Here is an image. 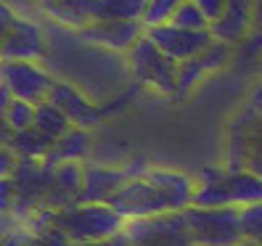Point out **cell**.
<instances>
[{
	"label": "cell",
	"mask_w": 262,
	"mask_h": 246,
	"mask_svg": "<svg viewBox=\"0 0 262 246\" xmlns=\"http://www.w3.org/2000/svg\"><path fill=\"white\" fill-rule=\"evenodd\" d=\"M16 202H19L16 180H0V217H13Z\"/></svg>",
	"instance_id": "d4e9b609"
},
{
	"label": "cell",
	"mask_w": 262,
	"mask_h": 246,
	"mask_svg": "<svg viewBox=\"0 0 262 246\" xmlns=\"http://www.w3.org/2000/svg\"><path fill=\"white\" fill-rule=\"evenodd\" d=\"M193 188L196 183L191 175L151 167L143 177L127 180L112 196L109 207H114L127 222L169 212H186L193 204Z\"/></svg>",
	"instance_id": "6da1fadb"
},
{
	"label": "cell",
	"mask_w": 262,
	"mask_h": 246,
	"mask_svg": "<svg viewBox=\"0 0 262 246\" xmlns=\"http://www.w3.org/2000/svg\"><path fill=\"white\" fill-rule=\"evenodd\" d=\"M77 246H133V241L127 238V233L122 230V233L106 238V241H96V243H77Z\"/></svg>",
	"instance_id": "83f0119b"
},
{
	"label": "cell",
	"mask_w": 262,
	"mask_h": 246,
	"mask_svg": "<svg viewBox=\"0 0 262 246\" xmlns=\"http://www.w3.org/2000/svg\"><path fill=\"white\" fill-rule=\"evenodd\" d=\"M228 193L236 209L262 204V177L249 170H228Z\"/></svg>",
	"instance_id": "e0dca14e"
},
{
	"label": "cell",
	"mask_w": 262,
	"mask_h": 246,
	"mask_svg": "<svg viewBox=\"0 0 262 246\" xmlns=\"http://www.w3.org/2000/svg\"><path fill=\"white\" fill-rule=\"evenodd\" d=\"M16 225H19L16 217H0V238H3L11 228H16Z\"/></svg>",
	"instance_id": "f1b7e54d"
},
{
	"label": "cell",
	"mask_w": 262,
	"mask_h": 246,
	"mask_svg": "<svg viewBox=\"0 0 262 246\" xmlns=\"http://www.w3.org/2000/svg\"><path fill=\"white\" fill-rule=\"evenodd\" d=\"M238 246H262V243H254V241H241Z\"/></svg>",
	"instance_id": "f546056e"
},
{
	"label": "cell",
	"mask_w": 262,
	"mask_h": 246,
	"mask_svg": "<svg viewBox=\"0 0 262 246\" xmlns=\"http://www.w3.org/2000/svg\"><path fill=\"white\" fill-rule=\"evenodd\" d=\"M259 66H262V64H259Z\"/></svg>",
	"instance_id": "4dcf8cb0"
},
{
	"label": "cell",
	"mask_w": 262,
	"mask_h": 246,
	"mask_svg": "<svg viewBox=\"0 0 262 246\" xmlns=\"http://www.w3.org/2000/svg\"><path fill=\"white\" fill-rule=\"evenodd\" d=\"M196 6L202 8V13L209 19V24H217V21L225 16L228 0H196Z\"/></svg>",
	"instance_id": "484cf974"
},
{
	"label": "cell",
	"mask_w": 262,
	"mask_h": 246,
	"mask_svg": "<svg viewBox=\"0 0 262 246\" xmlns=\"http://www.w3.org/2000/svg\"><path fill=\"white\" fill-rule=\"evenodd\" d=\"M167 24H172L178 29H191V32H207V29H212L209 19L202 13V8L196 6V0H186V3H180L175 8V13L169 16Z\"/></svg>",
	"instance_id": "ffe728a7"
},
{
	"label": "cell",
	"mask_w": 262,
	"mask_h": 246,
	"mask_svg": "<svg viewBox=\"0 0 262 246\" xmlns=\"http://www.w3.org/2000/svg\"><path fill=\"white\" fill-rule=\"evenodd\" d=\"M35 130H37L42 138H48L51 143H56L61 135H67V132L72 130V125H69V119H67L64 114H61L51 101H45V103H40V106H37Z\"/></svg>",
	"instance_id": "d6986e66"
},
{
	"label": "cell",
	"mask_w": 262,
	"mask_h": 246,
	"mask_svg": "<svg viewBox=\"0 0 262 246\" xmlns=\"http://www.w3.org/2000/svg\"><path fill=\"white\" fill-rule=\"evenodd\" d=\"M238 222H241V238L262 243V204L241 207L238 209Z\"/></svg>",
	"instance_id": "7402d4cb"
},
{
	"label": "cell",
	"mask_w": 262,
	"mask_h": 246,
	"mask_svg": "<svg viewBox=\"0 0 262 246\" xmlns=\"http://www.w3.org/2000/svg\"><path fill=\"white\" fill-rule=\"evenodd\" d=\"M0 246H72V243L56 228H45L40 233H35V230H29L27 225L19 222L0 238Z\"/></svg>",
	"instance_id": "ac0fdd59"
},
{
	"label": "cell",
	"mask_w": 262,
	"mask_h": 246,
	"mask_svg": "<svg viewBox=\"0 0 262 246\" xmlns=\"http://www.w3.org/2000/svg\"><path fill=\"white\" fill-rule=\"evenodd\" d=\"M146 37L157 45L164 56L178 61V64H183V61H188L199 53H204L214 42L212 29H207V32H191V29H178L172 24L151 27V29H146Z\"/></svg>",
	"instance_id": "9c48e42d"
},
{
	"label": "cell",
	"mask_w": 262,
	"mask_h": 246,
	"mask_svg": "<svg viewBox=\"0 0 262 246\" xmlns=\"http://www.w3.org/2000/svg\"><path fill=\"white\" fill-rule=\"evenodd\" d=\"M125 233L133 246H196L183 212L130 220L125 225Z\"/></svg>",
	"instance_id": "52a82bcc"
},
{
	"label": "cell",
	"mask_w": 262,
	"mask_h": 246,
	"mask_svg": "<svg viewBox=\"0 0 262 246\" xmlns=\"http://www.w3.org/2000/svg\"><path fill=\"white\" fill-rule=\"evenodd\" d=\"M225 170H249L262 177V85L230 125Z\"/></svg>",
	"instance_id": "3957f363"
},
{
	"label": "cell",
	"mask_w": 262,
	"mask_h": 246,
	"mask_svg": "<svg viewBox=\"0 0 262 246\" xmlns=\"http://www.w3.org/2000/svg\"><path fill=\"white\" fill-rule=\"evenodd\" d=\"M90 148H93V141H90V132L80 130V127H72L67 135H61L58 141L51 146V151L42 156V162L48 167H56L61 162H82Z\"/></svg>",
	"instance_id": "2e32d148"
},
{
	"label": "cell",
	"mask_w": 262,
	"mask_h": 246,
	"mask_svg": "<svg viewBox=\"0 0 262 246\" xmlns=\"http://www.w3.org/2000/svg\"><path fill=\"white\" fill-rule=\"evenodd\" d=\"M183 217L188 222L196 246H238L244 241L236 207H223V209L188 207L183 212Z\"/></svg>",
	"instance_id": "5b68a950"
},
{
	"label": "cell",
	"mask_w": 262,
	"mask_h": 246,
	"mask_svg": "<svg viewBox=\"0 0 262 246\" xmlns=\"http://www.w3.org/2000/svg\"><path fill=\"white\" fill-rule=\"evenodd\" d=\"M252 19H254V0H228L225 16L217 24H212V35L214 40L233 45L246 37Z\"/></svg>",
	"instance_id": "9a60e30c"
},
{
	"label": "cell",
	"mask_w": 262,
	"mask_h": 246,
	"mask_svg": "<svg viewBox=\"0 0 262 246\" xmlns=\"http://www.w3.org/2000/svg\"><path fill=\"white\" fill-rule=\"evenodd\" d=\"M193 188V204L199 209H223L230 207V193H228V170H217V167H207L196 177Z\"/></svg>",
	"instance_id": "5bb4252c"
},
{
	"label": "cell",
	"mask_w": 262,
	"mask_h": 246,
	"mask_svg": "<svg viewBox=\"0 0 262 246\" xmlns=\"http://www.w3.org/2000/svg\"><path fill=\"white\" fill-rule=\"evenodd\" d=\"M21 167L19 151L11 143H0V180H13Z\"/></svg>",
	"instance_id": "cb8c5ba5"
},
{
	"label": "cell",
	"mask_w": 262,
	"mask_h": 246,
	"mask_svg": "<svg viewBox=\"0 0 262 246\" xmlns=\"http://www.w3.org/2000/svg\"><path fill=\"white\" fill-rule=\"evenodd\" d=\"M16 16H19V13L13 11L11 6L0 3V42H3V37L8 35V29L13 27V21H16Z\"/></svg>",
	"instance_id": "4316f807"
},
{
	"label": "cell",
	"mask_w": 262,
	"mask_h": 246,
	"mask_svg": "<svg viewBox=\"0 0 262 246\" xmlns=\"http://www.w3.org/2000/svg\"><path fill=\"white\" fill-rule=\"evenodd\" d=\"M230 58H233V45L214 40L204 53H199L188 61H183V64H178V93L175 96H186L188 90H193L207 74L225 69Z\"/></svg>",
	"instance_id": "7c38bea8"
},
{
	"label": "cell",
	"mask_w": 262,
	"mask_h": 246,
	"mask_svg": "<svg viewBox=\"0 0 262 246\" xmlns=\"http://www.w3.org/2000/svg\"><path fill=\"white\" fill-rule=\"evenodd\" d=\"M48 222L72 246L96 243L122 233L127 220L109 204H72L67 209H45Z\"/></svg>",
	"instance_id": "7a4b0ae2"
},
{
	"label": "cell",
	"mask_w": 262,
	"mask_h": 246,
	"mask_svg": "<svg viewBox=\"0 0 262 246\" xmlns=\"http://www.w3.org/2000/svg\"><path fill=\"white\" fill-rule=\"evenodd\" d=\"M0 85L11 93V98L40 106L48 101L56 77L40 61H0Z\"/></svg>",
	"instance_id": "8992f818"
},
{
	"label": "cell",
	"mask_w": 262,
	"mask_h": 246,
	"mask_svg": "<svg viewBox=\"0 0 262 246\" xmlns=\"http://www.w3.org/2000/svg\"><path fill=\"white\" fill-rule=\"evenodd\" d=\"M48 56V42L37 21L29 16H16L8 35L0 42V61H40Z\"/></svg>",
	"instance_id": "30bf717a"
},
{
	"label": "cell",
	"mask_w": 262,
	"mask_h": 246,
	"mask_svg": "<svg viewBox=\"0 0 262 246\" xmlns=\"http://www.w3.org/2000/svg\"><path fill=\"white\" fill-rule=\"evenodd\" d=\"M35 119H37V106L13 98L11 106H8V111H6V119H3V122H6V127H8L13 135H16V132L32 130V127H35Z\"/></svg>",
	"instance_id": "44dd1931"
},
{
	"label": "cell",
	"mask_w": 262,
	"mask_h": 246,
	"mask_svg": "<svg viewBox=\"0 0 262 246\" xmlns=\"http://www.w3.org/2000/svg\"><path fill=\"white\" fill-rule=\"evenodd\" d=\"M130 74L135 82H141L162 96H175L178 93V61L164 56L157 45L146 35L135 42V48L125 56Z\"/></svg>",
	"instance_id": "277c9868"
},
{
	"label": "cell",
	"mask_w": 262,
	"mask_h": 246,
	"mask_svg": "<svg viewBox=\"0 0 262 246\" xmlns=\"http://www.w3.org/2000/svg\"><path fill=\"white\" fill-rule=\"evenodd\" d=\"M74 35L82 42L93 45V48L127 56L135 48V42L146 35V24L143 21H93Z\"/></svg>",
	"instance_id": "ba28073f"
},
{
	"label": "cell",
	"mask_w": 262,
	"mask_h": 246,
	"mask_svg": "<svg viewBox=\"0 0 262 246\" xmlns=\"http://www.w3.org/2000/svg\"><path fill=\"white\" fill-rule=\"evenodd\" d=\"M130 177L122 167L109 164H85V183L77 204H109L112 196L125 186Z\"/></svg>",
	"instance_id": "4fadbf2b"
},
{
	"label": "cell",
	"mask_w": 262,
	"mask_h": 246,
	"mask_svg": "<svg viewBox=\"0 0 262 246\" xmlns=\"http://www.w3.org/2000/svg\"><path fill=\"white\" fill-rule=\"evenodd\" d=\"M48 101L56 106V109L69 119L72 127H80V130H93L101 125V111L98 106L90 101V96L85 93L82 87H77L72 82H64V80H56L53 90Z\"/></svg>",
	"instance_id": "8fae6325"
},
{
	"label": "cell",
	"mask_w": 262,
	"mask_h": 246,
	"mask_svg": "<svg viewBox=\"0 0 262 246\" xmlns=\"http://www.w3.org/2000/svg\"><path fill=\"white\" fill-rule=\"evenodd\" d=\"M180 3H186V0H148V8H146V13H143L146 29L159 27V24H167L169 16L175 13V8H178Z\"/></svg>",
	"instance_id": "603a6c76"
}]
</instances>
